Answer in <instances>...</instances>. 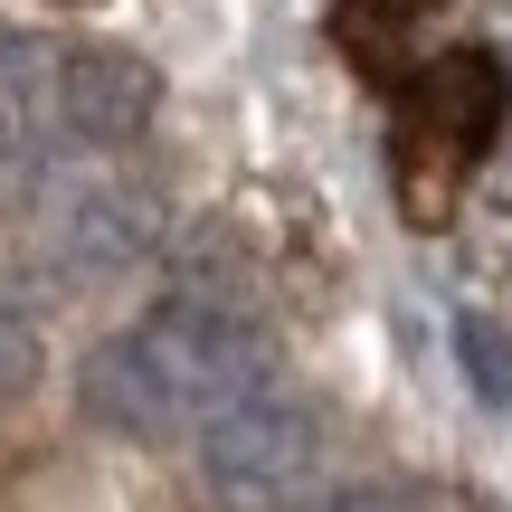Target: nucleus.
Instances as JSON below:
<instances>
[{
  "label": "nucleus",
  "instance_id": "0eeeda50",
  "mask_svg": "<svg viewBox=\"0 0 512 512\" xmlns=\"http://www.w3.org/2000/svg\"><path fill=\"white\" fill-rule=\"evenodd\" d=\"M19 67H0V209L38 181V105H29V48H10Z\"/></svg>",
  "mask_w": 512,
  "mask_h": 512
},
{
  "label": "nucleus",
  "instance_id": "f03ea898",
  "mask_svg": "<svg viewBox=\"0 0 512 512\" xmlns=\"http://www.w3.org/2000/svg\"><path fill=\"white\" fill-rule=\"evenodd\" d=\"M133 332H143L152 361L171 370V389H181L190 427L219 418V408H238V399H266V389H275V342L256 332L247 304H228V294H190V285H171Z\"/></svg>",
  "mask_w": 512,
  "mask_h": 512
},
{
  "label": "nucleus",
  "instance_id": "39448f33",
  "mask_svg": "<svg viewBox=\"0 0 512 512\" xmlns=\"http://www.w3.org/2000/svg\"><path fill=\"white\" fill-rule=\"evenodd\" d=\"M48 105H57V133H67V143L124 152V143H143L152 114H162V76L133 48H67L48 67Z\"/></svg>",
  "mask_w": 512,
  "mask_h": 512
},
{
  "label": "nucleus",
  "instance_id": "1a4fd4ad",
  "mask_svg": "<svg viewBox=\"0 0 512 512\" xmlns=\"http://www.w3.org/2000/svg\"><path fill=\"white\" fill-rule=\"evenodd\" d=\"M427 0H342V48L361 57L370 76H389V57H399V29L418 19Z\"/></svg>",
  "mask_w": 512,
  "mask_h": 512
},
{
  "label": "nucleus",
  "instance_id": "9b49d317",
  "mask_svg": "<svg viewBox=\"0 0 512 512\" xmlns=\"http://www.w3.org/2000/svg\"><path fill=\"white\" fill-rule=\"evenodd\" d=\"M294 512H408L399 494H380V484H351V494H323V503H294Z\"/></svg>",
  "mask_w": 512,
  "mask_h": 512
},
{
  "label": "nucleus",
  "instance_id": "423d86ee",
  "mask_svg": "<svg viewBox=\"0 0 512 512\" xmlns=\"http://www.w3.org/2000/svg\"><path fill=\"white\" fill-rule=\"evenodd\" d=\"M76 408H86L105 437H124V446H171L190 427L181 389H171V370L152 361L143 332H114V342H95L86 361H76Z\"/></svg>",
  "mask_w": 512,
  "mask_h": 512
},
{
  "label": "nucleus",
  "instance_id": "6e6552de",
  "mask_svg": "<svg viewBox=\"0 0 512 512\" xmlns=\"http://www.w3.org/2000/svg\"><path fill=\"white\" fill-rule=\"evenodd\" d=\"M456 370L484 408H512V332L494 313H456Z\"/></svg>",
  "mask_w": 512,
  "mask_h": 512
},
{
  "label": "nucleus",
  "instance_id": "9d476101",
  "mask_svg": "<svg viewBox=\"0 0 512 512\" xmlns=\"http://www.w3.org/2000/svg\"><path fill=\"white\" fill-rule=\"evenodd\" d=\"M48 370V342H38V313L19 294H0V408H19Z\"/></svg>",
  "mask_w": 512,
  "mask_h": 512
},
{
  "label": "nucleus",
  "instance_id": "f8f14e48",
  "mask_svg": "<svg viewBox=\"0 0 512 512\" xmlns=\"http://www.w3.org/2000/svg\"><path fill=\"white\" fill-rule=\"evenodd\" d=\"M57 10H86V0H57Z\"/></svg>",
  "mask_w": 512,
  "mask_h": 512
},
{
  "label": "nucleus",
  "instance_id": "7ed1b4c3",
  "mask_svg": "<svg viewBox=\"0 0 512 512\" xmlns=\"http://www.w3.org/2000/svg\"><path fill=\"white\" fill-rule=\"evenodd\" d=\"M323 456V427L294 399H238L219 418H200V484L219 512H294Z\"/></svg>",
  "mask_w": 512,
  "mask_h": 512
},
{
  "label": "nucleus",
  "instance_id": "20e7f679",
  "mask_svg": "<svg viewBox=\"0 0 512 512\" xmlns=\"http://www.w3.org/2000/svg\"><path fill=\"white\" fill-rule=\"evenodd\" d=\"M152 247H162V200L133 190V181H95V190H76V200L48 219L38 275H48V285H105V275L143 266Z\"/></svg>",
  "mask_w": 512,
  "mask_h": 512
},
{
  "label": "nucleus",
  "instance_id": "f257e3e1",
  "mask_svg": "<svg viewBox=\"0 0 512 512\" xmlns=\"http://www.w3.org/2000/svg\"><path fill=\"white\" fill-rule=\"evenodd\" d=\"M503 105H512V76L484 48H456V57L418 67V86L399 105V190L418 209V228H437L446 181H465L484 162V143L503 133Z\"/></svg>",
  "mask_w": 512,
  "mask_h": 512
}]
</instances>
